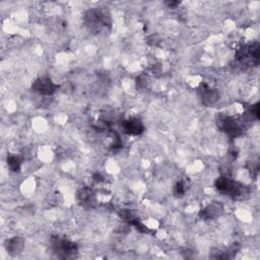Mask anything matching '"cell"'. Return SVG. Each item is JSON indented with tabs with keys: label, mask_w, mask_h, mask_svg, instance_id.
Masks as SVG:
<instances>
[{
	"label": "cell",
	"mask_w": 260,
	"mask_h": 260,
	"mask_svg": "<svg viewBox=\"0 0 260 260\" xmlns=\"http://www.w3.org/2000/svg\"><path fill=\"white\" fill-rule=\"evenodd\" d=\"M214 185H216V188L221 192V193L225 195H229L234 198L241 197L245 193V188L242 184L228 177H221L217 179Z\"/></svg>",
	"instance_id": "6da1fadb"
},
{
	"label": "cell",
	"mask_w": 260,
	"mask_h": 260,
	"mask_svg": "<svg viewBox=\"0 0 260 260\" xmlns=\"http://www.w3.org/2000/svg\"><path fill=\"white\" fill-rule=\"evenodd\" d=\"M51 247L53 251L60 258H73L77 253V246L69 239L60 238L56 236L51 239Z\"/></svg>",
	"instance_id": "7a4b0ae2"
},
{
	"label": "cell",
	"mask_w": 260,
	"mask_h": 260,
	"mask_svg": "<svg viewBox=\"0 0 260 260\" xmlns=\"http://www.w3.org/2000/svg\"><path fill=\"white\" fill-rule=\"evenodd\" d=\"M237 60H238L243 65H252L258 64L259 60V47L258 44H252L249 46H245L239 49L238 53L236 56Z\"/></svg>",
	"instance_id": "3957f363"
},
{
	"label": "cell",
	"mask_w": 260,
	"mask_h": 260,
	"mask_svg": "<svg viewBox=\"0 0 260 260\" xmlns=\"http://www.w3.org/2000/svg\"><path fill=\"white\" fill-rule=\"evenodd\" d=\"M86 19L88 26L96 30H101L102 28L109 27L111 24L110 17L104 13V11H101L98 9H90L87 11V14L86 15Z\"/></svg>",
	"instance_id": "277c9868"
},
{
	"label": "cell",
	"mask_w": 260,
	"mask_h": 260,
	"mask_svg": "<svg viewBox=\"0 0 260 260\" xmlns=\"http://www.w3.org/2000/svg\"><path fill=\"white\" fill-rule=\"evenodd\" d=\"M219 127L231 138H237L242 133V127L234 117L222 116L219 120Z\"/></svg>",
	"instance_id": "5b68a950"
},
{
	"label": "cell",
	"mask_w": 260,
	"mask_h": 260,
	"mask_svg": "<svg viewBox=\"0 0 260 260\" xmlns=\"http://www.w3.org/2000/svg\"><path fill=\"white\" fill-rule=\"evenodd\" d=\"M32 88L40 95L49 96L56 92V89L58 88V86L55 85L48 77H40L34 82Z\"/></svg>",
	"instance_id": "8992f818"
},
{
	"label": "cell",
	"mask_w": 260,
	"mask_h": 260,
	"mask_svg": "<svg viewBox=\"0 0 260 260\" xmlns=\"http://www.w3.org/2000/svg\"><path fill=\"white\" fill-rule=\"evenodd\" d=\"M202 103L207 106H211L219 100V93L216 88H212L208 85H202L199 88Z\"/></svg>",
	"instance_id": "52a82bcc"
},
{
	"label": "cell",
	"mask_w": 260,
	"mask_h": 260,
	"mask_svg": "<svg viewBox=\"0 0 260 260\" xmlns=\"http://www.w3.org/2000/svg\"><path fill=\"white\" fill-rule=\"evenodd\" d=\"M5 249L6 251L13 256L18 255L21 253L25 247V240L20 237H14V238L8 239L5 241Z\"/></svg>",
	"instance_id": "ba28073f"
},
{
	"label": "cell",
	"mask_w": 260,
	"mask_h": 260,
	"mask_svg": "<svg viewBox=\"0 0 260 260\" xmlns=\"http://www.w3.org/2000/svg\"><path fill=\"white\" fill-rule=\"evenodd\" d=\"M123 129L129 135H139L143 132L142 122L138 118H130L123 123Z\"/></svg>",
	"instance_id": "9c48e42d"
},
{
	"label": "cell",
	"mask_w": 260,
	"mask_h": 260,
	"mask_svg": "<svg viewBox=\"0 0 260 260\" xmlns=\"http://www.w3.org/2000/svg\"><path fill=\"white\" fill-rule=\"evenodd\" d=\"M223 212V206L219 202H212L209 206L201 209L200 217L205 220H212L218 218Z\"/></svg>",
	"instance_id": "30bf717a"
},
{
	"label": "cell",
	"mask_w": 260,
	"mask_h": 260,
	"mask_svg": "<svg viewBox=\"0 0 260 260\" xmlns=\"http://www.w3.org/2000/svg\"><path fill=\"white\" fill-rule=\"evenodd\" d=\"M77 199L84 207H90L94 203L93 191L88 188L82 189L77 194Z\"/></svg>",
	"instance_id": "8fae6325"
},
{
	"label": "cell",
	"mask_w": 260,
	"mask_h": 260,
	"mask_svg": "<svg viewBox=\"0 0 260 260\" xmlns=\"http://www.w3.org/2000/svg\"><path fill=\"white\" fill-rule=\"evenodd\" d=\"M7 165L10 169V171L13 172H17L20 169L21 165V160L19 159V156L14 154H9L7 156Z\"/></svg>",
	"instance_id": "7c38bea8"
},
{
	"label": "cell",
	"mask_w": 260,
	"mask_h": 260,
	"mask_svg": "<svg viewBox=\"0 0 260 260\" xmlns=\"http://www.w3.org/2000/svg\"><path fill=\"white\" fill-rule=\"evenodd\" d=\"M186 192V186L184 184V182H178L175 187H174V195L177 197H182Z\"/></svg>",
	"instance_id": "4fadbf2b"
},
{
	"label": "cell",
	"mask_w": 260,
	"mask_h": 260,
	"mask_svg": "<svg viewBox=\"0 0 260 260\" xmlns=\"http://www.w3.org/2000/svg\"><path fill=\"white\" fill-rule=\"evenodd\" d=\"M167 4H168L169 6H170V7H174L175 5L178 4V2H176V1H172V2H167Z\"/></svg>",
	"instance_id": "5bb4252c"
}]
</instances>
